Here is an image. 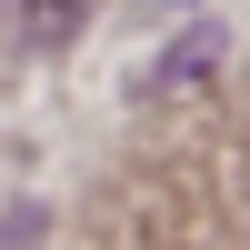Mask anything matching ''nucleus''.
<instances>
[{"label":"nucleus","instance_id":"obj_1","mask_svg":"<svg viewBox=\"0 0 250 250\" xmlns=\"http://www.w3.org/2000/svg\"><path fill=\"white\" fill-rule=\"evenodd\" d=\"M10 20H20V40H30V50H60V40L90 20V0H10Z\"/></svg>","mask_w":250,"mask_h":250}]
</instances>
